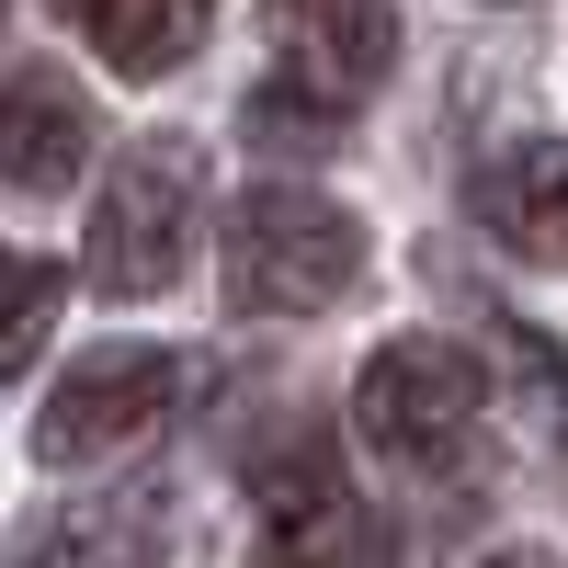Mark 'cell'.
<instances>
[{
  "instance_id": "1",
  "label": "cell",
  "mask_w": 568,
  "mask_h": 568,
  "mask_svg": "<svg viewBox=\"0 0 568 568\" xmlns=\"http://www.w3.org/2000/svg\"><path fill=\"white\" fill-rule=\"evenodd\" d=\"M364 273V227L342 194L318 182H262V194L227 205V296L262 318H307L329 296H353Z\"/></svg>"
},
{
  "instance_id": "10",
  "label": "cell",
  "mask_w": 568,
  "mask_h": 568,
  "mask_svg": "<svg viewBox=\"0 0 568 568\" xmlns=\"http://www.w3.org/2000/svg\"><path fill=\"white\" fill-rule=\"evenodd\" d=\"M149 546H160V500H125V511L91 500L34 535V568H149Z\"/></svg>"
},
{
  "instance_id": "7",
  "label": "cell",
  "mask_w": 568,
  "mask_h": 568,
  "mask_svg": "<svg viewBox=\"0 0 568 568\" xmlns=\"http://www.w3.org/2000/svg\"><path fill=\"white\" fill-rule=\"evenodd\" d=\"M91 160V114H80V91L58 69H23V80H0V171L23 182V194H69Z\"/></svg>"
},
{
  "instance_id": "12",
  "label": "cell",
  "mask_w": 568,
  "mask_h": 568,
  "mask_svg": "<svg viewBox=\"0 0 568 568\" xmlns=\"http://www.w3.org/2000/svg\"><path fill=\"white\" fill-rule=\"evenodd\" d=\"M251 136H262V149L307 136V149H318V136H342V103H318L307 80H262V91H251Z\"/></svg>"
},
{
  "instance_id": "5",
  "label": "cell",
  "mask_w": 568,
  "mask_h": 568,
  "mask_svg": "<svg viewBox=\"0 0 568 568\" xmlns=\"http://www.w3.org/2000/svg\"><path fill=\"white\" fill-rule=\"evenodd\" d=\"M251 568H398L387 511L342 489V466H329L318 433H296L262 466V546H251Z\"/></svg>"
},
{
  "instance_id": "4",
  "label": "cell",
  "mask_w": 568,
  "mask_h": 568,
  "mask_svg": "<svg viewBox=\"0 0 568 568\" xmlns=\"http://www.w3.org/2000/svg\"><path fill=\"white\" fill-rule=\"evenodd\" d=\"M171 398H182V353H160V342L80 353L34 409V466H114L171 420Z\"/></svg>"
},
{
  "instance_id": "9",
  "label": "cell",
  "mask_w": 568,
  "mask_h": 568,
  "mask_svg": "<svg viewBox=\"0 0 568 568\" xmlns=\"http://www.w3.org/2000/svg\"><path fill=\"white\" fill-rule=\"evenodd\" d=\"M205 12L216 0H80V23H91V45L125 69V80H160V69H182L205 45Z\"/></svg>"
},
{
  "instance_id": "13",
  "label": "cell",
  "mask_w": 568,
  "mask_h": 568,
  "mask_svg": "<svg viewBox=\"0 0 568 568\" xmlns=\"http://www.w3.org/2000/svg\"><path fill=\"white\" fill-rule=\"evenodd\" d=\"M478 568H557V557H535V546H500V557H478Z\"/></svg>"
},
{
  "instance_id": "8",
  "label": "cell",
  "mask_w": 568,
  "mask_h": 568,
  "mask_svg": "<svg viewBox=\"0 0 568 568\" xmlns=\"http://www.w3.org/2000/svg\"><path fill=\"white\" fill-rule=\"evenodd\" d=\"M478 216L500 251L524 262H568V136H524L478 171Z\"/></svg>"
},
{
  "instance_id": "2",
  "label": "cell",
  "mask_w": 568,
  "mask_h": 568,
  "mask_svg": "<svg viewBox=\"0 0 568 568\" xmlns=\"http://www.w3.org/2000/svg\"><path fill=\"white\" fill-rule=\"evenodd\" d=\"M478 409H489V375L466 364L455 342H433V329H409V342H375V353H364L353 420H364V444L387 455V466L444 478V466L466 455V433H478Z\"/></svg>"
},
{
  "instance_id": "11",
  "label": "cell",
  "mask_w": 568,
  "mask_h": 568,
  "mask_svg": "<svg viewBox=\"0 0 568 568\" xmlns=\"http://www.w3.org/2000/svg\"><path fill=\"white\" fill-rule=\"evenodd\" d=\"M58 307H69V273H58V262H34V251H0V375H23V364L45 353Z\"/></svg>"
},
{
  "instance_id": "6",
  "label": "cell",
  "mask_w": 568,
  "mask_h": 568,
  "mask_svg": "<svg viewBox=\"0 0 568 568\" xmlns=\"http://www.w3.org/2000/svg\"><path fill=\"white\" fill-rule=\"evenodd\" d=\"M273 23H284V69H296L318 103H342V114L398 58V12L387 0H273Z\"/></svg>"
},
{
  "instance_id": "3",
  "label": "cell",
  "mask_w": 568,
  "mask_h": 568,
  "mask_svg": "<svg viewBox=\"0 0 568 568\" xmlns=\"http://www.w3.org/2000/svg\"><path fill=\"white\" fill-rule=\"evenodd\" d=\"M194 194H205V160L182 149V136L125 149L103 205H91V284H103V296H171L182 251H194Z\"/></svg>"
}]
</instances>
